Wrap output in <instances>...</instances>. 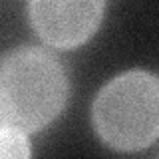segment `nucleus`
Returning <instances> with one entry per match:
<instances>
[{
  "instance_id": "nucleus-1",
  "label": "nucleus",
  "mask_w": 159,
  "mask_h": 159,
  "mask_svg": "<svg viewBox=\"0 0 159 159\" xmlns=\"http://www.w3.org/2000/svg\"><path fill=\"white\" fill-rule=\"evenodd\" d=\"M68 76L60 60L38 46L6 52L0 64V111L24 131H40L64 111Z\"/></svg>"
},
{
  "instance_id": "nucleus-2",
  "label": "nucleus",
  "mask_w": 159,
  "mask_h": 159,
  "mask_svg": "<svg viewBox=\"0 0 159 159\" xmlns=\"http://www.w3.org/2000/svg\"><path fill=\"white\" fill-rule=\"evenodd\" d=\"M99 139L117 151H139L159 137V80L143 70L113 78L92 109Z\"/></svg>"
},
{
  "instance_id": "nucleus-3",
  "label": "nucleus",
  "mask_w": 159,
  "mask_h": 159,
  "mask_svg": "<svg viewBox=\"0 0 159 159\" xmlns=\"http://www.w3.org/2000/svg\"><path fill=\"white\" fill-rule=\"evenodd\" d=\"M106 0H28V18L44 44L74 50L99 28Z\"/></svg>"
},
{
  "instance_id": "nucleus-4",
  "label": "nucleus",
  "mask_w": 159,
  "mask_h": 159,
  "mask_svg": "<svg viewBox=\"0 0 159 159\" xmlns=\"http://www.w3.org/2000/svg\"><path fill=\"white\" fill-rule=\"evenodd\" d=\"M24 129L10 121L0 123V151L4 159H26L30 155V147L24 135Z\"/></svg>"
}]
</instances>
